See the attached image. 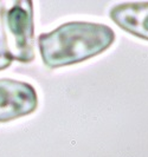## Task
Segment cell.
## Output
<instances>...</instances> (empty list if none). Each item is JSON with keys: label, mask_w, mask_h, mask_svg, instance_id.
<instances>
[{"label": "cell", "mask_w": 148, "mask_h": 157, "mask_svg": "<svg viewBox=\"0 0 148 157\" xmlns=\"http://www.w3.org/2000/svg\"><path fill=\"white\" fill-rule=\"evenodd\" d=\"M115 40L114 31L103 24H63L50 33L38 38L43 62L50 69L81 63L100 55Z\"/></svg>", "instance_id": "cell-1"}, {"label": "cell", "mask_w": 148, "mask_h": 157, "mask_svg": "<svg viewBox=\"0 0 148 157\" xmlns=\"http://www.w3.org/2000/svg\"><path fill=\"white\" fill-rule=\"evenodd\" d=\"M0 16L12 59L20 63H31L34 59L32 1L18 0L10 7L1 2Z\"/></svg>", "instance_id": "cell-2"}, {"label": "cell", "mask_w": 148, "mask_h": 157, "mask_svg": "<svg viewBox=\"0 0 148 157\" xmlns=\"http://www.w3.org/2000/svg\"><path fill=\"white\" fill-rule=\"evenodd\" d=\"M34 87L19 80L0 79V122L27 116L37 109Z\"/></svg>", "instance_id": "cell-3"}, {"label": "cell", "mask_w": 148, "mask_h": 157, "mask_svg": "<svg viewBox=\"0 0 148 157\" xmlns=\"http://www.w3.org/2000/svg\"><path fill=\"white\" fill-rule=\"evenodd\" d=\"M110 18L121 29L148 40V2H128L110 11Z\"/></svg>", "instance_id": "cell-4"}, {"label": "cell", "mask_w": 148, "mask_h": 157, "mask_svg": "<svg viewBox=\"0 0 148 157\" xmlns=\"http://www.w3.org/2000/svg\"><path fill=\"white\" fill-rule=\"evenodd\" d=\"M0 8H1V1H0ZM12 62L13 59L8 51L6 34H5V30H4L2 21H1V16H0V70L8 67Z\"/></svg>", "instance_id": "cell-5"}]
</instances>
